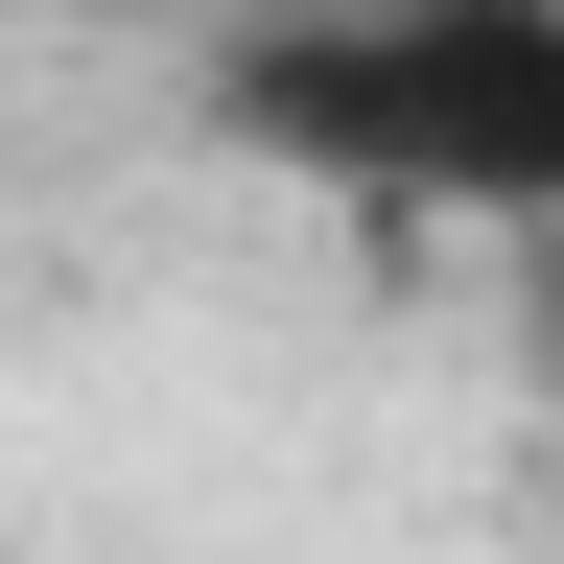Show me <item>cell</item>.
<instances>
[{"label": "cell", "instance_id": "6da1fadb", "mask_svg": "<svg viewBox=\"0 0 564 564\" xmlns=\"http://www.w3.org/2000/svg\"><path fill=\"white\" fill-rule=\"evenodd\" d=\"M188 95L236 165L329 188V212L564 236V0H236Z\"/></svg>", "mask_w": 564, "mask_h": 564}]
</instances>
